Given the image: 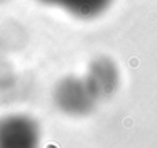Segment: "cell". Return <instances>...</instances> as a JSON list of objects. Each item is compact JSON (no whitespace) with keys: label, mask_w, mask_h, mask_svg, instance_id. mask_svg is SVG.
Wrapping results in <instances>:
<instances>
[{"label":"cell","mask_w":157,"mask_h":148,"mask_svg":"<svg viewBox=\"0 0 157 148\" xmlns=\"http://www.w3.org/2000/svg\"><path fill=\"white\" fill-rule=\"evenodd\" d=\"M99 97L86 78H68L55 90V101L69 115H87L97 107Z\"/></svg>","instance_id":"1"},{"label":"cell","mask_w":157,"mask_h":148,"mask_svg":"<svg viewBox=\"0 0 157 148\" xmlns=\"http://www.w3.org/2000/svg\"><path fill=\"white\" fill-rule=\"evenodd\" d=\"M0 148H40L39 125L28 115L0 118Z\"/></svg>","instance_id":"2"},{"label":"cell","mask_w":157,"mask_h":148,"mask_svg":"<svg viewBox=\"0 0 157 148\" xmlns=\"http://www.w3.org/2000/svg\"><path fill=\"white\" fill-rule=\"evenodd\" d=\"M95 94L101 98H108L117 91L120 84V74L116 64L109 58L95 59L86 76Z\"/></svg>","instance_id":"3"},{"label":"cell","mask_w":157,"mask_h":148,"mask_svg":"<svg viewBox=\"0 0 157 148\" xmlns=\"http://www.w3.org/2000/svg\"><path fill=\"white\" fill-rule=\"evenodd\" d=\"M43 4L59 7L80 18H91L101 14L112 0H37Z\"/></svg>","instance_id":"4"}]
</instances>
